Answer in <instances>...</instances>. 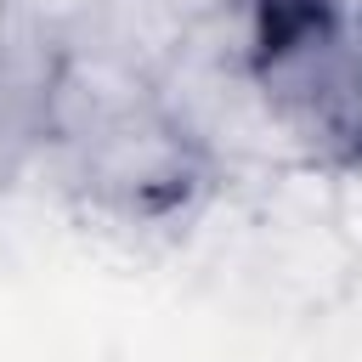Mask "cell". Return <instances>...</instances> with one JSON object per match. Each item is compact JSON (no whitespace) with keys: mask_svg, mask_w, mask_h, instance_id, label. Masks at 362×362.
Wrapping results in <instances>:
<instances>
[{"mask_svg":"<svg viewBox=\"0 0 362 362\" xmlns=\"http://www.w3.org/2000/svg\"><path fill=\"white\" fill-rule=\"evenodd\" d=\"M6 6H11V11H23V17H34L40 28H51V34H62V40H68V34L90 17V6H96V0H6Z\"/></svg>","mask_w":362,"mask_h":362,"instance_id":"obj_5","label":"cell"},{"mask_svg":"<svg viewBox=\"0 0 362 362\" xmlns=\"http://www.w3.org/2000/svg\"><path fill=\"white\" fill-rule=\"evenodd\" d=\"M62 158H68V181L79 187V198L124 226L192 221L221 175L204 158V147L158 102L124 113L119 124L96 130L85 147H74Z\"/></svg>","mask_w":362,"mask_h":362,"instance_id":"obj_1","label":"cell"},{"mask_svg":"<svg viewBox=\"0 0 362 362\" xmlns=\"http://www.w3.org/2000/svg\"><path fill=\"white\" fill-rule=\"evenodd\" d=\"M181 34H187V23L164 0H96L90 17L68 40L74 45H90V51H107V57L141 68L147 79H158V68L181 45Z\"/></svg>","mask_w":362,"mask_h":362,"instance_id":"obj_3","label":"cell"},{"mask_svg":"<svg viewBox=\"0 0 362 362\" xmlns=\"http://www.w3.org/2000/svg\"><path fill=\"white\" fill-rule=\"evenodd\" d=\"M181 23H198V17H215V11H226V6H238V0H164Z\"/></svg>","mask_w":362,"mask_h":362,"instance_id":"obj_6","label":"cell"},{"mask_svg":"<svg viewBox=\"0 0 362 362\" xmlns=\"http://www.w3.org/2000/svg\"><path fill=\"white\" fill-rule=\"evenodd\" d=\"M322 209H328L334 238L362 260V153L322 164Z\"/></svg>","mask_w":362,"mask_h":362,"instance_id":"obj_4","label":"cell"},{"mask_svg":"<svg viewBox=\"0 0 362 362\" xmlns=\"http://www.w3.org/2000/svg\"><path fill=\"white\" fill-rule=\"evenodd\" d=\"M158 102L153 79L107 51H90V45H74L62 40V57H57V74H51V90H45V124H40V147H57V153H74L85 147L96 130L119 124L124 113Z\"/></svg>","mask_w":362,"mask_h":362,"instance_id":"obj_2","label":"cell"}]
</instances>
